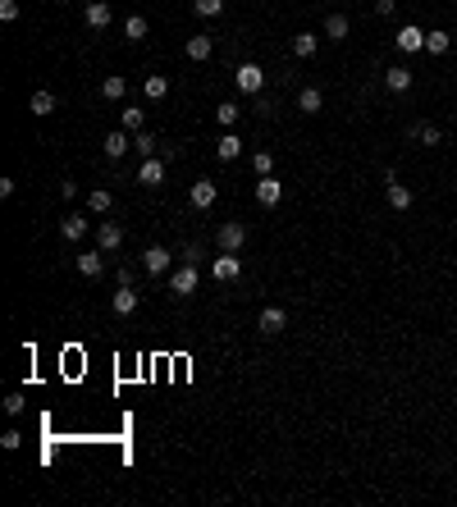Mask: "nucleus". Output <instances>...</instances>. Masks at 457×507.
<instances>
[{
	"instance_id": "obj_1",
	"label": "nucleus",
	"mask_w": 457,
	"mask_h": 507,
	"mask_svg": "<svg viewBox=\"0 0 457 507\" xmlns=\"http://www.w3.org/2000/svg\"><path fill=\"white\" fill-rule=\"evenodd\" d=\"M233 83H238L242 96H261V87H266V69L247 60V64H238V69H233Z\"/></svg>"
},
{
	"instance_id": "obj_2",
	"label": "nucleus",
	"mask_w": 457,
	"mask_h": 507,
	"mask_svg": "<svg viewBox=\"0 0 457 507\" xmlns=\"http://www.w3.org/2000/svg\"><path fill=\"white\" fill-rule=\"evenodd\" d=\"M197 284H201V275H197V266H192V261H188V266H179V270L170 275V292H174V297H192V292H197Z\"/></svg>"
},
{
	"instance_id": "obj_3",
	"label": "nucleus",
	"mask_w": 457,
	"mask_h": 507,
	"mask_svg": "<svg viewBox=\"0 0 457 507\" xmlns=\"http://www.w3.org/2000/svg\"><path fill=\"white\" fill-rule=\"evenodd\" d=\"M215 242H220V251H242L247 247V224H220V233H215Z\"/></svg>"
},
{
	"instance_id": "obj_4",
	"label": "nucleus",
	"mask_w": 457,
	"mask_h": 507,
	"mask_svg": "<svg viewBox=\"0 0 457 507\" xmlns=\"http://www.w3.org/2000/svg\"><path fill=\"white\" fill-rule=\"evenodd\" d=\"M142 266H147V275H170V266H174V251L155 242V247H147V251H142Z\"/></svg>"
},
{
	"instance_id": "obj_5",
	"label": "nucleus",
	"mask_w": 457,
	"mask_h": 507,
	"mask_svg": "<svg viewBox=\"0 0 457 507\" xmlns=\"http://www.w3.org/2000/svg\"><path fill=\"white\" fill-rule=\"evenodd\" d=\"M238 275H242V261L233 256V251H229V256H215V261H210V279H220V284H233Z\"/></svg>"
},
{
	"instance_id": "obj_6",
	"label": "nucleus",
	"mask_w": 457,
	"mask_h": 507,
	"mask_svg": "<svg viewBox=\"0 0 457 507\" xmlns=\"http://www.w3.org/2000/svg\"><path fill=\"white\" fill-rule=\"evenodd\" d=\"M388 188H384V201H388V206H393V210H412V188H407V183H398L393 179V174H388Z\"/></svg>"
},
{
	"instance_id": "obj_7",
	"label": "nucleus",
	"mask_w": 457,
	"mask_h": 507,
	"mask_svg": "<svg viewBox=\"0 0 457 507\" xmlns=\"http://www.w3.org/2000/svg\"><path fill=\"white\" fill-rule=\"evenodd\" d=\"M83 18H87V28H96V32H105V28H110V5H105V0H87V9H83Z\"/></svg>"
},
{
	"instance_id": "obj_8",
	"label": "nucleus",
	"mask_w": 457,
	"mask_h": 507,
	"mask_svg": "<svg viewBox=\"0 0 457 507\" xmlns=\"http://www.w3.org/2000/svg\"><path fill=\"white\" fill-rule=\"evenodd\" d=\"M256 201L261 206H279V201H284V183H279L275 174H266V179L256 183Z\"/></svg>"
},
{
	"instance_id": "obj_9",
	"label": "nucleus",
	"mask_w": 457,
	"mask_h": 507,
	"mask_svg": "<svg viewBox=\"0 0 457 507\" xmlns=\"http://www.w3.org/2000/svg\"><path fill=\"white\" fill-rule=\"evenodd\" d=\"M188 197H192V206H197V210H210V206H215V197H220V188L210 179H197Z\"/></svg>"
},
{
	"instance_id": "obj_10",
	"label": "nucleus",
	"mask_w": 457,
	"mask_h": 507,
	"mask_svg": "<svg viewBox=\"0 0 457 507\" xmlns=\"http://www.w3.org/2000/svg\"><path fill=\"white\" fill-rule=\"evenodd\" d=\"M119 242H124V229H119V224H110V220L96 224V247H101V251H119Z\"/></svg>"
},
{
	"instance_id": "obj_11",
	"label": "nucleus",
	"mask_w": 457,
	"mask_h": 507,
	"mask_svg": "<svg viewBox=\"0 0 457 507\" xmlns=\"http://www.w3.org/2000/svg\"><path fill=\"white\" fill-rule=\"evenodd\" d=\"M393 42H398V51H407V55L425 51V32H421V28H412V23H407V28H398V37H393Z\"/></svg>"
},
{
	"instance_id": "obj_12",
	"label": "nucleus",
	"mask_w": 457,
	"mask_h": 507,
	"mask_svg": "<svg viewBox=\"0 0 457 507\" xmlns=\"http://www.w3.org/2000/svg\"><path fill=\"white\" fill-rule=\"evenodd\" d=\"M284 329H288V316H284L279 306H266V311H261V334H284Z\"/></svg>"
},
{
	"instance_id": "obj_13",
	"label": "nucleus",
	"mask_w": 457,
	"mask_h": 507,
	"mask_svg": "<svg viewBox=\"0 0 457 507\" xmlns=\"http://www.w3.org/2000/svg\"><path fill=\"white\" fill-rule=\"evenodd\" d=\"M138 292H133V284H119V292H114V316H133L138 311Z\"/></svg>"
},
{
	"instance_id": "obj_14",
	"label": "nucleus",
	"mask_w": 457,
	"mask_h": 507,
	"mask_svg": "<svg viewBox=\"0 0 457 507\" xmlns=\"http://www.w3.org/2000/svg\"><path fill=\"white\" fill-rule=\"evenodd\" d=\"M129 146H133V142H129V129H119V133H105V142H101V151H105V155H110V160H119V155H124V151H129Z\"/></svg>"
},
{
	"instance_id": "obj_15",
	"label": "nucleus",
	"mask_w": 457,
	"mask_h": 507,
	"mask_svg": "<svg viewBox=\"0 0 457 507\" xmlns=\"http://www.w3.org/2000/svg\"><path fill=\"white\" fill-rule=\"evenodd\" d=\"M348 32H352L348 14H329L325 18V37H329V42H348Z\"/></svg>"
},
{
	"instance_id": "obj_16",
	"label": "nucleus",
	"mask_w": 457,
	"mask_h": 507,
	"mask_svg": "<svg viewBox=\"0 0 457 507\" xmlns=\"http://www.w3.org/2000/svg\"><path fill=\"white\" fill-rule=\"evenodd\" d=\"M60 238H64V242L87 238V220H83V215H64V220H60Z\"/></svg>"
},
{
	"instance_id": "obj_17",
	"label": "nucleus",
	"mask_w": 457,
	"mask_h": 507,
	"mask_svg": "<svg viewBox=\"0 0 457 507\" xmlns=\"http://www.w3.org/2000/svg\"><path fill=\"white\" fill-rule=\"evenodd\" d=\"M384 87L388 92H407V87H412V69H407V64H393V69L384 73Z\"/></svg>"
},
{
	"instance_id": "obj_18",
	"label": "nucleus",
	"mask_w": 457,
	"mask_h": 507,
	"mask_svg": "<svg viewBox=\"0 0 457 507\" xmlns=\"http://www.w3.org/2000/svg\"><path fill=\"white\" fill-rule=\"evenodd\" d=\"M320 105H325L320 87H302V92H297V110H302V114H320Z\"/></svg>"
},
{
	"instance_id": "obj_19",
	"label": "nucleus",
	"mask_w": 457,
	"mask_h": 507,
	"mask_svg": "<svg viewBox=\"0 0 457 507\" xmlns=\"http://www.w3.org/2000/svg\"><path fill=\"white\" fill-rule=\"evenodd\" d=\"M160 179H165V160H147L138 169V183L142 188H160Z\"/></svg>"
},
{
	"instance_id": "obj_20",
	"label": "nucleus",
	"mask_w": 457,
	"mask_h": 507,
	"mask_svg": "<svg viewBox=\"0 0 457 507\" xmlns=\"http://www.w3.org/2000/svg\"><path fill=\"white\" fill-rule=\"evenodd\" d=\"M215 155H220V160H238V155H242V138H238V133H225V138L215 142Z\"/></svg>"
},
{
	"instance_id": "obj_21",
	"label": "nucleus",
	"mask_w": 457,
	"mask_h": 507,
	"mask_svg": "<svg viewBox=\"0 0 457 507\" xmlns=\"http://www.w3.org/2000/svg\"><path fill=\"white\" fill-rule=\"evenodd\" d=\"M124 92H129V83H124L119 73L101 78V101H124Z\"/></svg>"
},
{
	"instance_id": "obj_22",
	"label": "nucleus",
	"mask_w": 457,
	"mask_h": 507,
	"mask_svg": "<svg viewBox=\"0 0 457 507\" xmlns=\"http://www.w3.org/2000/svg\"><path fill=\"white\" fill-rule=\"evenodd\" d=\"M28 110H32L37 119H46V114H55V92H32V101H28Z\"/></svg>"
},
{
	"instance_id": "obj_23",
	"label": "nucleus",
	"mask_w": 457,
	"mask_h": 507,
	"mask_svg": "<svg viewBox=\"0 0 457 507\" xmlns=\"http://www.w3.org/2000/svg\"><path fill=\"white\" fill-rule=\"evenodd\" d=\"M316 46H320L316 32H297V37H293V55H297V60H311V55H316Z\"/></svg>"
},
{
	"instance_id": "obj_24",
	"label": "nucleus",
	"mask_w": 457,
	"mask_h": 507,
	"mask_svg": "<svg viewBox=\"0 0 457 507\" xmlns=\"http://www.w3.org/2000/svg\"><path fill=\"white\" fill-rule=\"evenodd\" d=\"M78 270H83L87 279H96V275H101V270H105V261H101V247H96V251H83V256H78Z\"/></svg>"
},
{
	"instance_id": "obj_25",
	"label": "nucleus",
	"mask_w": 457,
	"mask_h": 507,
	"mask_svg": "<svg viewBox=\"0 0 457 507\" xmlns=\"http://www.w3.org/2000/svg\"><path fill=\"white\" fill-rule=\"evenodd\" d=\"M87 206H92L96 215H110V210H114V197H110L105 188H96V192H87Z\"/></svg>"
},
{
	"instance_id": "obj_26",
	"label": "nucleus",
	"mask_w": 457,
	"mask_h": 507,
	"mask_svg": "<svg viewBox=\"0 0 457 507\" xmlns=\"http://www.w3.org/2000/svg\"><path fill=\"white\" fill-rule=\"evenodd\" d=\"M210 51H215L210 37H188V60H210Z\"/></svg>"
},
{
	"instance_id": "obj_27",
	"label": "nucleus",
	"mask_w": 457,
	"mask_h": 507,
	"mask_svg": "<svg viewBox=\"0 0 457 507\" xmlns=\"http://www.w3.org/2000/svg\"><path fill=\"white\" fill-rule=\"evenodd\" d=\"M147 32H151V28H147V18H142V14H133L129 23H124V37H129V42H147Z\"/></svg>"
},
{
	"instance_id": "obj_28",
	"label": "nucleus",
	"mask_w": 457,
	"mask_h": 507,
	"mask_svg": "<svg viewBox=\"0 0 457 507\" xmlns=\"http://www.w3.org/2000/svg\"><path fill=\"white\" fill-rule=\"evenodd\" d=\"M449 46H453L449 32H439V28H434V32H425V51H430V55H444Z\"/></svg>"
},
{
	"instance_id": "obj_29",
	"label": "nucleus",
	"mask_w": 457,
	"mask_h": 507,
	"mask_svg": "<svg viewBox=\"0 0 457 507\" xmlns=\"http://www.w3.org/2000/svg\"><path fill=\"white\" fill-rule=\"evenodd\" d=\"M142 92H147V101H160L165 92H170V78H160V73H151L147 83H142Z\"/></svg>"
},
{
	"instance_id": "obj_30",
	"label": "nucleus",
	"mask_w": 457,
	"mask_h": 507,
	"mask_svg": "<svg viewBox=\"0 0 457 507\" xmlns=\"http://www.w3.org/2000/svg\"><path fill=\"white\" fill-rule=\"evenodd\" d=\"M238 105H233V101H225V105H215V119H220V129H233V124H238Z\"/></svg>"
},
{
	"instance_id": "obj_31",
	"label": "nucleus",
	"mask_w": 457,
	"mask_h": 507,
	"mask_svg": "<svg viewBox=\"0 0 457 507\" xmlns=\"http://www.w3.org/2000/svg\"><path fill=\"white\" fill-rule=\"evenodd\" d=\"M416 138H421V146H439V142H444V133L434 129V124H421V129H416Z\"/></svg>"
},
{
	"instance_id": "obj_32",
	"label": "nucleus",
	"mask_w": 457,
	"mask_h": 507,
	"mask_svg": "<svg viewBox=\"0 0 457 507\" xmlns=\"http://www.w3.org/2000/svg\"><path fill=\"white\" fill-rule=\"evenodd\" d=\"M192 9H197L201 18H215L220 9H225V0H192Z\"/></svg>"
},
{
	"instance_id": "obj_33",
	"label": "nucleus",
	"mask_w": 457,
	"mask_h": 507,
	"mask_svg": "<svg viewBox=\"0 0 457 507\" xmlns=\"http://www.w3.org/2000/svg\"><path fill=\"white\" fill-rule=\"evenodd\" d=\"M251 169H256L261 179H266V174L275 169V155H270V151H256V155H251Z\"/></svg>"
},
{
	"instance_id": "obj_34",
	"label": "nucleus",
	"mask_w": 457,
	"mask_h": 507,
	"mask_svg": "<svg viewBox=\"0 0 457 507\" xmlns=\"http://www.w3.org/2000/svg\"><path fill=\"white\" fill-rule=\"evenodd\" d=\"M142 119H147V110H138V105L124 110V129H129V133H142Z\"/></svg>"
},
{
	"instance_id": "obj_35",
	"label": "nucleus",
	"mask_w": 457,
	"mask_h": 507,
	"mask_svg": "<svg viewBox=\"0 0 457 507\" xmlns=\"http://www.w3.org/2000/svg\"><path fill=\"white\" fill-rule=\"evenodd\" d=\"M133 146H138V155H151V151H160L151 133H133Z\"/></svg>"
},
{
	"instance_id": "obj_36",
	"label": "nucleus",
	"mask_w": 457,
	"mask_h": 507,
	"mask_svg": "<svg viewBox=\"0 0 457 507\" xmlns=\"http://www.w3.org/2000/svg\"><path fill=\"white\" fill-rule=\"evenodd\" d=\"M0 18H5V23H14V18H18V0H0Z\"/></svg>"
},
{
	"instance_id": "obj_37",
	"label": "nucleus",
	"mask_w": 457,
	"mask_h": 507,
	"mask_svg": "<svg viewBox=\"0 0 457 507\" xmlns=\"http://www.w3.org/2000/svg\"><path fill=\"white\" fill-rule=\"evenodd\" d=\"M18 443H23V434H18V430H5V434H0V448H9V453H14Z\"/></svg>"
},
{
	"instance_id": "obj_38",
	"label": "nucleus",
	"mask_w": 457,
	"mask_h": 507,
	"mask_svg": "<svg viewBox=\"0 0 457 507\" xmlns=\"http://www.w3.org/2000/svg\"><path fill=\"white\" fill-rule=\"evenodd\" d=\"M5 412H9V416L23 412V393H9V398H5Z\"/></svg>"
},
{
	"instance_id": "obj_39",
	"label": "nucleus",
	"mask_w": 457,
	"mask_h": 507,
	"mask_svg": "<svg viewBox=\"0 0 457 507\" xmlns=\"http://www.w3.org/2000/svg\"><path fill=\"white\" fill-rule=\"evenodd\" d=\"M375 14L388 18V14H393V0H375Z\"/></svg>"
},
{
	"instance_id": "obj_40",
	"label": "nucleus",
	"mask_w": 457,
	"mask_h": 507,
	"mask_svg": "<svg viewBox=\"0 0 457 507\" xmlns=\"http://www.w3.org/2000/svg\"><path fill=\"white\" fill-rule=\"evenodd\" d=\"M60 5H69V0H60Z\"/></svg>"
}]
</instances>
